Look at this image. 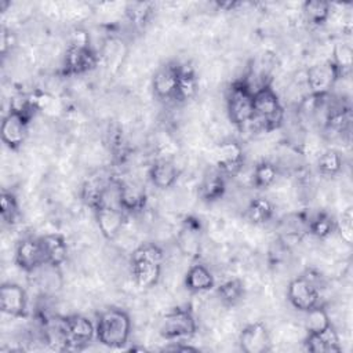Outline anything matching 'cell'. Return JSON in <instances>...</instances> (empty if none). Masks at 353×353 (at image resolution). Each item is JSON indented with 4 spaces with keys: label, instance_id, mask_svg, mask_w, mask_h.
<instances>
[{
    "label": "cell",
    "instance_id": "obj_1",
    "mask_svg": "<svg viewBox=\"0 0 353 353\" xmlns=\"http://www.w3.org/2000/svg\"><path fill=\"white\" fill-rule=\"evenodd\" d=\"M163 258L164 252L161 247L154 243H143L132 251L130 265L137 287L149 290L159 283Z\"/></svg>",
    "mask_w": 353,
    "mask_h": 353
},
{
    "label": "cell",
    "instance_id": "obj_2",
    "mask_svg": "<svg viewBox=\"0 0 353 353\" xmlns=\"http://www.w3.org/2000/svg\"><path fill=\"white\" fill-rule=\"evenodd\" d=\"M131 328V319L125 310L120 307H108L98 314L95 338L106 347L119 349L128 343Z\"/></svg>",
    "mask_w": 353,
    "mask_h": 353
},
{
    "label": "cell",
    "instance_id": "obj_3",
    "mask_svg": "<svg viewBox=\"0 0 353 353\" xmlns=\"http://www.w3.org/2000/svg\"><path fill=\"white\" fill-rule=\"evenodd\" d=\"M98 65V54L90 46L87 33H74L63 58L62 73L65 76H80L91 72Z\"/></svg>",
    "mask_w": 353,
    "mask_h": 353
},
{
    "label": "cell",
    "instance_id": "obj_4",
    "mask_svg": "<svg viewBox=\"0 0 353 353\" xmlns=\"http://www.w3.org/2000/svg\"><path fill=\"white\" fill-rule=\"evenodd\" d=\"M226 112L229 120L244 128L254 119V91L244 77L234 80L226 91Z\"/></svg>",
    "mask_w": 353,
    "mask_h": 353
},
{
    "label": "cell",
    "instance_id": "obj_5",
    "mask_svg": "<svg viewBox=\"0 0 353 353\" xmlns=\"http://www.w3.org/2000/svg\"><path fill=\"white\" fill-rule=\"evenodd\" d=\"M263 131H274L284 121V108L270 84H265L254 92V119Z\"/></svg>",
    "mask_w": 353,
    "mask_h": 353
},
{
    "label": "cell",
    "instance_id": "obj_6",
    "mask_svg": "<svg viewBox=\"0 0 353 353\" xmlns=\"http://www.w3.org/2000/svg\"><path fill=\"white\" fill-rule=\"evenodd\" d=\"M197 323L189 306H178L165 313L160 321L159 332L168 342L188 341L194 336Z\"/></svg>",
    "mask_w": 353,
    "mask_h": 353
},
{
    "label": "cell",
    "instance_id": "obj_7",
    "mask_svg": "<svg viewBox=\"0 0 353 353\" xmlns=\"http://www.w3.org/2000/svg\"><path fill=\"white\" fill-rule=\"evenodd\" d=\"M341 77V70L331 59L312 65L306 72V83L312 98L321 99L328 95Z\"/></svg>",
    "mask_w": 353,
    "mask_h": 353
},
{
    "label": "cell",
    "instance_id": "obj_8",
    "mask_svg": "<svg viewBox=\"0 0 353 353\" xmlns=\"http://www.w3.org/2000/svg\"><path fill=\"white\" fill-rule=\"evenodd\" d=\"M66 349H84L95 338V325L91 320L81 314H70L62 317Z\"/></svg>",
    "mask_w": 353,
    "mask_h": 353
},
{
    "label": "cell",
    "instance_id": "obj_9",
    "mask_svg": "<svg viewBox=\"0 0 353 353\" xmlns=\"http://www.w3.org/2000/svg\"><path fill=\"white\" fill-rule=\"evenodd\" d=\"M244 150L236 141L228 139L221 142L214 152V161L216 170L225 176L237 175L244 165Z\"/></svg>",
    "mask_w": 353,
    "mask_h": 353
},
{
    "label": "cell",
    "instance_id": "obj_10",
    "mask_svg": "<svg viewBox=\"0 0 353 353\" xmlns=\"http://www.w3.org/2000/svg\"><path fill=\"white\" fill-rule=\"evenodd\" d=\"M15 265L25 273H34L46 265V258L41 247L40 237L28 236L18 241L15 254Z\"/></svg>",
    "mask_w": 353,
    "mask_h": 353
},
{
    "label": "cell",
    "instance_id": "obj_11",
    "mask_svg": "<svg viewBox=\"0 0 353 353\" xmlns=\"http://www.w3.org/2000/svg\"><path fill=\"white\" fill-rule=\"evenodd\" d=\"M30 121L32 119L10 108V112L4 116L1 121L0 130L1 141L10 150H18L23 145L28 135V125Z\"/></svg>",
    "mask_w": 353,
    "mask_h": 353
},
{
    "label": "cell",
    "instance_id": "obj_12",
    "mask_svg": "<svg viewBox=\"0 0 353 353\" xmlns=\"http://www.w3.org/2000/svg\"><path fill=\"white\" fill-rule=\"evenodd\" d=\"M287 298L295 309L307 312L319 305L320 294L317 285L309 277L298 276L290 281L287 288Z\"/></svg>",
    "mask_w": 353,
    "mask_h": 353
},
{
    "label": "cell",
    "instance_id": "obj_13",
    "mask_svg": "<svg viewBox=\"0 0 353 353\" xmlns=\"http://www.w3.org/2000/svg\"><path fill=\"white\" fill-rule=\"evenodd\" d=\"M181 63L178 62H167L161 65L152 79V88L160 101H175L176 84L179 77Z\"/></svg>",
    "mask_w": 353,
    "mask_h": 353
},
{
    "label": "cell",
    "instance_id": "obj_14",
    "mask_svg": "<svg viewBox=\"0 0 353 353\" xmlns=\"http://www.w3.org/2000/svg\"><path fill=\"white\" fill-rule=\"evenodd\" d=\"M176 245L179 251L189 258H199L201 251V222L193 215H188L182 221V226L176 234Z\"/></svg>",
    "mask_w": 353,
    "mask_h": 353
},
{
    "label": "cell",
    "instance_id": "obj_15",
    "mask_svg": "<svg viewBox=\"0 0 353 353\" xmlns=\"http://www.w3.org/2000/svg\"><path fill=\"white\" fill-rule=\"evenodd\" d=\"M239 345L244 353H265L272 349L268 327L262 321L247 324L239 335Z\"/></svg>",
    "mask_w": 353,
    "mask_h": 353
},
{
    "label": "cell",
    "instance_id": "obj_16",
    "mask_svg": "<svg viewBox=\"0 0 353 353\" xmlns=\"http://www.w3.org/2000/svg\"><path fill=\"white\" fill-rule=\"evenodd\" d=\"M94 215L101 234L109 241L114 240L124 226V211L120 207H113L105 201L94 210Z\"/></svg>",
    "mask_w": 353,
    "mask_h": 353
},
{
    "label": "cell",
    "instance_id": "obj_17",
    "mask_svg": "<svg viewBox=\"0 0 353 353\" xmlns=\"http://www.w3.org/2000/svg\"><path fill=\"white\" fill-rule=\"evenodd\" d=\"M28 295L17 283H4L0 287V309L11 317H22L26 313Z\"/></svg>",
    "mask_w": 353,
    "mask_h": 353
},
{
    "label": "cell",
    "instance_id": "obj_18",
    "mask_svg": "<svg viewBox=\"0 0 353 353\" xmlns=\"http://www.w3.org/2000/svg\"><path fill=\"white\" fill-rule=\"evenodd\" d=\"M148 201L146 190L142 185L131 181L117 183V204L124 212H139Z\"/></svg>",
    "mask_w": 353,
    "mask_h": 353
},
{
    "label": "cell",
    "instance_id": "obj_19",
    "mask_svg": "<svg viewBox=\"0 0 353 353\" xmlns=\"http://www.w3.org/2000/svg\"><path fill=\"white\" fill-rule=\"evenodd\" d=\"M46 265L52 268H59L68 258V244L66 239L59 233H48L40 237Z\"/></svg>",
    "mask_w": 353,
    "mask_h": 353
},
{
    "label": "cell",
    "instance_id": "obj_20",
    "mask_svg": "<svg viewBox=\"0 0 353 353\" xmlns=\"http://www.w3.org/2000/svg\"><path fill=\"white\" fill-rule=\"evenodd\" d=\"M179 178V170L174 161L167 159L156 160L149 168V179L157 189L165 190L175 185Z\"/></svg>",
    "mask_w": 353,
    "mask_h": 353
},
{
    "label": "cell",
    "instance_id": "obj_21",
    "mask_svg": "<svg viewBox=\"0 0 353 353\" xmlns=\"http://www.w3.org/2000/svg\"><path fill=\"white\" fill-rule=\"evenodd\" d=\"M305 345L312 353H339L342 350L338 332L332 324L319 334L307 335Z\"/></svg>",
    "mask_w": 353,
    "mask_h": 353
},
{
    "label": "cell",
    "instance_id": "obj_22",
    "mask_svg": "<svg viewBox=\"0 0 353 353\" xmlns=\"http://www.w3.org/2000/svg\"><path fill=\"white\" fill-rule=\"evenodd\" d=\"M185 287L192 294L207 292L215 287V279L205 265L194 263L185 274Z\"/></svg>",
    "mask_w": 353,
    "mask_h": 353
},
{
    "label": "cell",
    "instance_id": "obj_23",
    "mask_svg": "<svg viewBox=\"0 0 353 353\" xmlns=\"http://www.w3.org/2000/svg\"><path fill=\"white\" fill-rule=\"evenodd\" d=\"M199 90V80L196 72L188 63H181L179 77L175 92V102H188L190 101Z\"/></svg>",
    "mask_w": 353,
    "mask_h": 353
},
{
    "label": "cell",
    "instance_id": "obj_24",
    "mask_svg": "<svg viewBox=\"0 0 353 353\" xmlns=\"http://www.w3.org/2000/svg\"><path fill=\"white\" fill-rule=\"evenodd\" d=\"M199 190L201 200L205 203H214L221 200L226 193L225 176L218 170L207 174L201 181Z\"/></svg>",
    "mask_w": 353,
    "mask_h": 353
},
{
    "label": "cell",
    "instance_id": "obj_25",
    "mask_svg": "<svg viewBox=\"0 0 353 353\" xmlns=\"http://www.w3.org/2000/svg\"><path fill=\"white\" fill-rule=\"evenodd\" d=\"M274 214V207L270 200L265 197L252 199L245 208V218L254 225L268 223Z\"/></svg>",
    "mask_w": 353,
    "mask_h": 353
},
{
    "label": "cell",
    "instance_id": "obj_26",
    "mask_svg": "<svg viewBox=\"0 0 353 353\" xmlns=\"http://www.w3.org/2000/svg\"><path fill=\"white\" fill-rule=\"evenodd\" d=\"M302 11L310 25L321 26L331 15V4L323 0H307L303 3Z\"/></svg>",
    "mask_w": 353,
    "mask_h": 353
},
{
    "label": "cell",
    "instance_id": "obj_27",
    "mask_svg": "<svg viewBox=\"0 0 353 353\" xmlns=\"http://www.w3.org/2000/svg\"><path fill=\"white\" fill-rule=\"evenodd\" d=\"M221 302L226 306L236 305L244 296V284L240 279H229L216 287Z\"/></svg>",
    "mask_w": 353,
    "mask_h": 353
},
{
    "label": "cell",
    "instance_id": "obj_28",
    "mask_svg": "<svg viewBox=\"0 0 353 353\" xmlns=\"http://www.w3.org/2000/svg\"><path fill=\"white\" fill-rule=\"evenodd\" d=\"M306 319H305V330L307 335L310 334H319L324 331L327 327L331 325V320L328 316L327 309L323 305H316L310 310L305 312Z\"/></svg>",
    "mask_w": 353,
    "mask_h": 353
},
{
    "label": "cell",
    "instance_id": "obj_29",
    "mask_svg": "<svg viewBox=\"0 0 353 353\" xmlns=\"http://www.w3.org/2000/svg\"><path fill=\"white\" fill-rule=\"evenodd\" d=\"M277 178V168L270 161H259L252 172V183L256 189H266Z\"/></svg>",
    "mask_w": 353,
    "mask_h": 353
},
{
    "label": "cell",
    "instance_id": "obj_30",
    "mask_svg": "<svg viewBox=\"0 0 353 353\" xmlns=\"http://www.w3.org/2000/svg\"><path fill=\"white\" fill-rule=\"evenodd\" d=\"M317 170L324 176H335L342 170V157L339 152L328 149L323 152L317 160Z\"/></svg>",
    "mask_w": 353,
    "mask_h": 353
},
{
    "label": "cell",
    "instance_id": "obj_31",
    "mask_svg": "<svg viewBox=\"0 0 353 353\" xmlns=\"http://www.w3.org/2000/svg\"><path fill=\"white\" fill-rule=\"evenodd\" d=\"M309 232L317 239H325L335 230V221L327 212L316 214L307 223Z\"/></svg>",
    "mask_w": 353,
    "mask_h": 353
},
{
    "label": "cell",
    "instance_id": "obj_32",
    "mask_svg": "<svg viewBox=\"0 0 353 353\" xmlns=\"http://www.w3.org/2000/svg\"><path fill=\"white\" fill-rule=\"evenodd\" d=\"M0 214L4 223L12 225L17 222V218L19 215V205H18V199L12 192H7V190L1 192Z\"/></svg>",
    "mask_w": 353,
    "mask_h": 353
},
{
    "label": "cell",
    "instance_id": "obj_33",
    "mask_svg": "<svg viewBox=\"0 0 353 353\" xmlns=\"http://www.w3.org/2000/svg\"><path fill=\"white\" fill-rule=\"evenodd\" d=\"M335 230L338 232L339 237L342 239L343 243L347 245L352 244L353 241V211L352 207H347L339 218L335 221Z\"/></svg>",
    "mask_w": 353,
    "mask_h": 353
},
{
    "label": "cell",
    "instance_id": "obj_34",
    "mask_svg": "<svg viewBox=\"0 0 353 353\" xmlns=\"http://www.w3.org/2000/svg\"><path fill=\"white\" fill-rule=\"evenodd\" d=\"M352 55H353V50L349 44L346 43H338L334 47V57H332V62L338 66V69L341 70L342 76L345 73L350 72L352 68Z\"/></svg>",
    "mask_w": 353,
    "mask_h": 353
},
{
    "label": "cell",
    "instance_id": "obj_35",
    "mask_svg": "<svg viewBox=\"0 0 353 353\" xmlns=\"http://www.w3.org/2000/svg\"><path fill=\"white\" fill-rule=\"evenodd\" d=\"M127 15L135 25H143L152 12V4L149 3H131L127 7Z\"/></svg>",
    "mask_w": 353,
    "mask_h": 353
},
{
    "label": "cell",
    "instance_id": "obj_36",
    "mask_svg": "<svg viewBox=\"0 0 353 353\" xmlns=\"http://www.w3.org/2000/svg\"><path fill=\"white\" fill-rule=\"evenodd\" d=\"M171 345L165 346L164 350H174V352H196L197 347L190 346L185 343V341H178V342H170Z\"/></svg>",
    "mask_w": 353,
    "mask_h": 353
},
{
    "label": "cell",
    "instance_id": "obj_37",
    "mask_svg": "<svg viewBox=\"0 0 353 353\" xmlns=\"http://www.w3.org/2000/svg\"><path fill=\"white\" fill-rule=\"evenodd\" d=\"M11 36H12L11 32L3 28V30H1V54H3V57H6V54L8 52V50L11 47Z\"/></svg>",
    "mask_w": 353,
    "mask_h": 353
},
{
    "label": "cell",
    "instance_id": "obj_38",
    "mask_svg": "<svg viewBox=\"0 0 353 353\" xmlns=\"http://www.w3.org/2000/svg\"><path fill=\"white\" fill-rule=\"evenodd\" d=\"M215 6H216V8H219V10L232 11V10H234L236 7H239L240 3H237V1H216Z\"/></svg>",
    "mask_w": 353,
    "mask_h": 353
}]
</instances>
